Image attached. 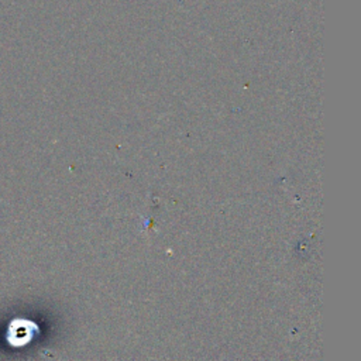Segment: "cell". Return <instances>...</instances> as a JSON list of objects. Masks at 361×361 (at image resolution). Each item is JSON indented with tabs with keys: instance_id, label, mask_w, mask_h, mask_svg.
Here are the masks:
<instances>
[{
	"instance_id": "1",
	"label": "cell",
	"mask_w": 361,
	"mask_h": 361,
	"mask_svg": "<svg viewBox=\"0 0 361 361\" xmlns=\"http://www.w3.org/2000/svg\"><path fill=\"white\" fill-rule=\"evenodd\" d=\"M37 331V326L30 321H13L9 326L8 340L14 347H21L32 342Z\"/></svg>"
}]
</instances>
